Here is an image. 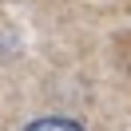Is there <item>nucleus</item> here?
<instances>
[{"label": "nucleus", "mask_w": 131, "mask_h": 131, "mask_svg": "<svg viewBox=\"0 0 131 131\" xmlns=\"http://www.w3.org/2000/svg\"><path fill=\"white\" fill-rule=\"evenodd\" d=\"M24 131H83V127L72 123V119H36V123H28Z\"/></svg>", "instance_id": "obj_1"}]
</instances>
